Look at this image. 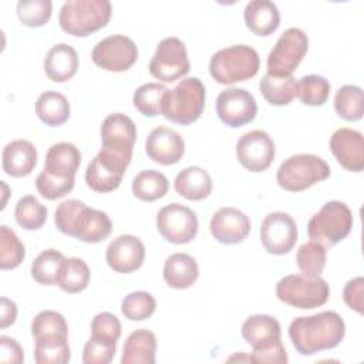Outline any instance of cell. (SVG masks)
Here are the masks:
<instances>
[{"label": "cell", "instance_id": "cell-1", "mask_svg": "<svg viewBox=\"0 0 364 364\" xmlns=\"http://www.w3.org/2000/svg\"><path fill=\"white\" fill-rule=\"evenodd\" d=\"M346 336V323L336 311L326 310L313 316L294 318L289 326V337L301 355H313L337 347Z\"/></svg>", "mask_w": 364, "mask_h": 364}, {"label": "cell", "instance_id": "cell-2", "mask_svg": "<svg viewBox=\"0 0 364 364\" xmlns=\"http://www.w3.org/2000/svg\"><path fill=\"white\" fill-rule=\"evenodd\" d=\"M54 223L61 233L84 243L102 242L112 230V222L105 212L88 208L78 199L61 202L55 209Z\"/></svg>", "mask_w": 364, "mask_h": 364}, {"label": "cell", "instance_id": "cell-3", "mask_svg": "<svg viewBox=\"0 0 364 364\" xmlns=\"http://www.w3.org/2000/svg\"><path fill=\"white\" fill-rule=\"evenodd\" d=\"M260 67L257 51L246 44H235L218 50L209 61L212 78L222 84L230 85L255 77Z\"/></svg>", "mask_w": 364, "mask_h": 364}, {"label": "cell", "instance_id": "cell-4", "mask_svg": "<svg viewBox=\"0 0 364 364\" xmlns=\"http://www.w3.org/2000/svg\"><path fill=\"white\" fill-rule=\"evenodd\" d=\"M111 14L108 0H67L60 9L58 24L74 37H87L105 27Z\"/></svg>", "mask_w": 364, "mask_h": 364}, {"label": "cell", "instance_id": "cell-5", "mask_svg": "<svg viewBox=\"0 0 364 364\" xmlns=\"http://www.w3.org/2000/svg\"><path fill=\"white\" fill-rule=\"evenodd\" d=\"M206 90L198 77L181 80L173 90H168L161 108V115L175 124L189 125L203 112Z\"/></svg>", "mask_w": 364, "mask_h": 364}, {"label": "cell", "instance_id": "cell-6", "mask_svg": "<svg viewBox=\"0 0 364 364\" xmlns=\"http://www.w3.org/2000/svg\"><path fill=\"white\" fill-rule=\"evenodd\" d=\"M132 148L101 146L85 169V182L95 192L107 193L115 191L131 162Z\"/></svg>", "mask_w": 364, "mask_h": 364}, {"label": "cell", "instance_id": "cell-7", "mask_svg": "<svg viewBox=\"0 0 364 364\" xmlns=\"http://www.w3.org/2000/svg\"><path fill=\"white\" fill-rule=\"evenodd\" d=\"M353 223V213L344 202L328 200L310 218L307 233L311 240L331 247L348 236Z\"/></svg>", "mask_w": 364, "mask_h": 364}, {"label": "cell", "instance_id": "cell-8", "mask_svg": "<svg viewBox=\"0 0 364 364\" xmlns=\"http://www.w3.org/2000/svg\"><path fill=\"white\" fill-rule=\"evenodd\" d=\"M328 176V164L314 154L291 155L280 164L276 172L279 186L289 192L309 189L317 182L326 181Z\"/></svg>", "mask_w": 364, "mask_h": 364}, {"label": "cell", "instance_id": "cell-9", "mask_svg": "<svg viewBox=\"0 0 364 364\" xmlns=\"http://www.w3.org/2000/svg\"><path fill=\"white\" fill-rule=\"evenodd\" d=\"M276 296L284 304L310 310L323 306L328 300L330 286L320 276L310 277L306 274H289L277 282Z\"/></svg>", "mask_w": 364, "mask_h": 364}, {"label": "cell", "instance_id": "cell-10", "mask_svg": "<svg viewBox=\"0 0 364 364\" xmlns=\"http://www.w3.org/2000/svg\"><path fill=\"white\" fill-rule=\"evenodd\" d=\"M309 50V37L299 27H289L280 34L267 55V74L289 77L299 67Z\"/></svg>", "mask_w": 364, "mask_h": 364}, {"label": "cell", "instance_id": "cell-11", "mask_svg": "<svg viewBox=\"0 0 364 364\" xmlns=\"http://www.w3.org/2000/svg\"><path fill=\"white\" fill-rule=\"evenodd\" d=\"M148 68L154 78L164 82H173L186 75L191 70V63L183 41L178 37H166L161 40Z\"/></svg>", "mask_w": 364, "mask_h": 364}, {"label": "cell", "instance_id": "cell-12", "mask_svg": "<svg viewBox=\"0 0 364 364\" xmlns=\"http://www.w3.org/2000/svg\"><path fill=\"white\" fill-rule=\"evenodd\" d=\"M199 228L196 213L178 202H172L159 209L156 215V229L169 243L185 245L196 237Z\"/></svg>", "mask_w": 364, "mask_h": 364}, {"label": "cell", "instance_id": "cell-13", "mask_svg": "<svg viewBox=\"0 0 364 364\" xmlns=\"http://www.w3.org/2000/svg\"><path fill=\"white\" fill-rule=\"evenodd\" d=\"M91 58L95 65L105 71L122 73L135 64L138 47L132 38L122 34H112L94 46Z\"/></svg>", "mask_w": 364, "mask_h": 364}, {"label": "cell", "instance_id": "cell-14", "mask_svg": "<svg viewBox=\"0 0 364 364\" xmlns=\"http://www.w3.org/2000/svg\"><path fill=\"white\" fill-rule=\"evenodd\" d=\"M299 237L294 219L286 212H272L260 225V240L267 253L282 256L289 253Z\"/></svg>", "mask_w": 364, "mask_h": 364}, {"label": "cell", "instance_id": "cell-15", "mask_svg": "<svg viewBox=\"0 0 364 364\" xmlns=\"http://www.w3.org/2000/svg\"><path fill=\"white\" fill-rule=\"evenodd\" d=\"M215 109L219 119L230 127L239 128L256 118L257 104L255 97L245 88H226L223 90L215 102Z\"/></svg>", "mask_w": 364, "mask_h": 364}, {"label": "cell", "instance_id": "cell-16", "mask_svg": "<svg viewBox=\"0 0 364 364\" xmlns=\"http://www.w3.org/2000/svg\"><path fill=\"white\" fill-rule=\"evenodd\" d=\"M276 155L272 136L263 129H253L243 134L236 142V156L240 165L250 172L266 171Z\"/></svg>", "mask_w": 364, "mask_h": 364}, {"label": "cell", "instance_id": "cell-17", "mask_svg": "<svg viewBox=\"0 0 364 364\" xmlns=\"http://www.w3.org/2000/svg\"><path fill=\"white\" fill-rule=\"evenodd\" d=\"M252 223L246 213L233 206L218 209L210 219L209 230L212 236L223 245H236L245 240L250 232Z\"/></svg>", "mask_w": 364, "mask_h": 364}, {"label": "cell", "instance_id": "cell-18", "mask_svg": "<svg viewBox=\"0 0 364 364\" xmlns=\"http://www.w3.org/2000/svg\"><path fill=\"white\" fill-rule=\"evenodd\" d=\"M107 264L117 273H132L145 260V246L134 235H119L109 242L105 250Z\"/></svg>", "mask_w": 364, "mask_h": 364}, {"label": "cell", "instance_id": "cell-19", "mask_svg": "<svg viewBox=\"0 0 364 364\" xmlns=\"http://www.w3.org/2000/svg\"><path fill=\"white\" fill-rule=\"evenodd\" d=\"M145 152L149 159L159 165H173L185 154V141L175 129L161 125L146 136Z\"/></svg>", "mask_w": 364, "mask_h": 364}, {"label": "cell", "instance_id": "cell-20", "mask_svg": "<svg viewBox=\"0 0 364 364\" xmlns=\"http://www.w3.org/2000/svg\"><path fill=\"white\" fill-rule=\"evenodd\" d=\"M330 151L344 169L351 172L364 169V141L360 131L338 128L330 136Z\"/></svg>", "mask_w": 364, "mask_h": 364}, {"label": "cell", "instance_id": "cell-21", "mask_svg": "<svg viewBox=\"0 0 364 364\" xmlns=\"http://www.w3.org/2000/svg\"><path fill=\"white\" fill-rule=\"evenodd\" d=\"M37 165V149L27 139H14L3 148V171L13 178L27 176Z\"/></svg>", "mask_w": 364, "mask_h": 364}, {"label": "cell", "instance_id": "cell-22", "mask_svg": "<svg viewBox=\"0 0 364 364\" xmlns=\"http://www.w3.org/2000/svg\"><path fill=\"white\" fill-rule=\"evenodd\" d=\"M78 70V54L65 43L53 46L44 57V73L54 82L71 80Z\"/></svg>", "mask_w": 364, "mask_h": 364}, {"label": "cell", "instance_id": "cell-23", "mask_svg": "<svg viewBox=\"0 0 364 364\" xmlns=\"http://www.w3.org/2000/svg\"><path fill=\"white\" fill-rule=\"evenodd\" d=\"M243 18L246 27L256 36L266 37L274 33L280 24L277 6L270 0H252L245 6Z\"/></svg>", "mask_w": 364, "mask_h": 364}, {"label": "cell", "instance_id": "cell-24", "mask_svg": "<svg viewBox=\"0 0 364 364\" xmlns=\"http://www.w3.org/2000/svg\"><path fill=\"white\" fill-rule=\"evenodd\" d=\"M162 276L169 287L183 290L191 287L198 280L199 267L191 255L176 252L166 257Z\"/></svg>", "mask_w": 364, "mask_h": 364}, {"label": "cell", "instance_id": "cell-25", "mask_svg": "<svg viewBox=\"0 0 364 364\" xmlns=\"http://www.w3.org/2000/svg\"><path fill=\"white\" fill-rule=\"evenodd\" d=\"M101 142L102 146L109 148H134L136 139V127L134 121L122 114H109L101 124Z\"/></svg>", "mask_w": 364, "mask_h": 364}, {"label": "cell", "instance_id": "cell-26", "mask_svg": "<svg viewBox=\"0 0 364 364\" xmlns=\"http://www.w3.org/2000/svg\"><path fill=\"white\" fill-rule=\"evenodd\" d=\"M80 164L81 152L74 144L57 142L48 148L43 169L57 176L75 178Z\"/></svg>", "mask_w": 364, "mask_h": 364}, {"label": "cell", "instance_id": "cell-27", "mask_svg": "<svg viewBox=\"0 0 364 364\" xmlns=\"http://www.w3.org/2000/svg\"><path fill=\"white\" fill-rule=\"evenodd\" d=\"M173 188L178 195L188 200H202L212 192V178L200 166H186L175 176Z\"/></svg>", "mask_w": 364, "mask_h": 364}, {"label": "cell", "instance_id": "cell-28", "mask_svg": "<svg viewBox=\"0 0 364 364\" xmlns=\"http://www.w3.org/2000/svg\"><path fill=\"white\" fill-rule=\"evenodd\" d=\"M156 337L146 328L132 331L124 344L121 364H154Z\"/></svg>", "mask_w": 364, "mask_h": 364}, {"label": "cell", "instance_id": "cell-29", "mask_svg": "<svg viewBox=\"0 0 364 364\" xmlns=\"http://www.w3.org/2000/svg\"><path fill=\"white\" fill-rule=\"evenodd\" d=\"M242 336L252 348L262 347L279 340L282 336V327L280 323L269 314H253L243 321Z\"/></svg>", "mask_w": 364, "mask_h": 364}, {"label": "cell", "instance_id": "cell-30", "mask_svg": "<svg viewBox=\"0 0 364 364\" xmlns=\"http://www.w3.org/2000/svg\"><path fill=\"white\" fill-rule=\"evenodd\" d=\"M70 102L58 91H44L36 101V114L48 127H60L70 118Z\"/></svg>", "mask_w": 364, "mask_h": 364}, {"label": "cell", "instance_id": "cell-31", "mask_svg": "<svg viewBox=\"0 0 364 364\" xmlns=\"http://www.w3.org/2000/svg\"><path fill=\"white\" fill-rule=\"evenodd\" d=\"M90 276V269L82 259L65 257L60 266L55 284L65 293L74 294L87 289Z\"/></svg>", "mask_w": 364, "mask_h": 364}, {"label": "cell", "instance_id": "cell-32", "mask_svg": "<svg viewBox=\"0 0 364 364\" xmlns=\"http://www.w3.org/2000/svg\"><path fill=\"white\" fill-rule=\"evenodd\" d=\"M259 90L269 104L282 107L297 97V81L293 75L273 77L266 73L259 82Z\"/></svg>", "mask_w": 364, "mask_h": 364}, {"label": "cell", "instance_id": "cell-33", "mask_svg": "<svg viewBox=\"0 0 364 364\" xmlns=\"http://www.w3.org/2000/svg\"><path fill=\"white\" fill-rule=\"evenodd\" d=\"M168 178L155 169H145L135 175L132 181V193L142 202H154L168 193Z\"/></svg>", "mask_w": 364, "mask_h": 364}, {"label": "cell", "instance_id": "cell-34", "mask_svg": "<svg viewBox=\"0 0 364 364\" xmlns=\"http://www.w3.org/2000/svg\"><path fill=\"white\" fill-rule=\"evenodd\" d=\"M34 361L37 364H67L71 358L65 336H47L34 340Z\"/></svg>", "mask_w": 364, "mask_h": 364}, {"label": "cell", "instance_id": "cell-35", "mask_svg": "<svg viewBox=\"0 0 364 364\" xmlns=\"http://www.w3.org/2000/svg\"><path fill=\"white\" fill-rule=\"evenodd\" d=\"M334 109L346 121L363 118V90L358 85L347 84L337 90L334 95Z\"/></svg>", "mask_w": 364, "mask_h": 364}, {"label": "cell", "instance_id": "cell-36", "mask_svg": "<svg viewBox=\"0 0 364 364\" xmlns=\"http://www.w3.org/2000/svg\"><path fill=\"white\" fill-rule=\"evenodd\" d=\"M47 208L33 195H26L18 199L14 208V218L18 226L26 230H38L47 220Z\"/></svg>", "mask_w": 364, "mask_h": 364}, {"label": "cell", "instance_id": "cell-37", "mask_svg": "<svg viewBox=\"0 0 364 364\" xmlns=\"http://www.w3.org/2000/svg\"><path fill=\"white\" fill-rule=\"evenodd\" d=\"M296 262L300 272L310 277H317L323 273L327 262V247L316 240H309L297 249Z\"/></svg>", "mask_w": 364, "mask_h": 364}, {"label": "cell", "instance_id": "cell-38", "mask_svg": "<svg viewBox=\"0 0 364 364\" xmlns=\"http://www.w3.org/2000/svg\"><path fill=\"white\" fill-rule=\"evenodd\" d=\"M168 88L159 82H146L139 85L132 97L136 111L145 117H156L161 114L162 101Z\"/></svg>", "mask_w": 364, "mask_h": 364}, {"label": "cell", "instance_id": "cell-39", "mask_svg": "<svg viewBox=\"0 0 364 364\" xmlns=\"http://www.w3.org/2000/svg\"><path fill=\"white\" fill-rule=\"evenodd\" d=\"M64 259V255L55 249L43 250L31 263V277L44 286L55 284L57 274Z\"/></svg>", "mask_w": 364, "mask_h": 364}, {"label": "cell", "instance_id": "cell-40", "mask_svg": "<svg viewBox=\"0 0 364 364\" xmlns=\"http://www.w3.org/2000/svg\"><path fill=\"white\" fill-rule=\"evenodd\" d=\"M330 82L318 74H309L297 81V97L304 105H323L330 95Z\"/></svg>", "mask_w": 364, "mask_h": 364}, {"label": "cell", "instance_id": "cell-41", "mask_svg": "<svg viewBox=\"0 0 364 364\" xmlns=\"http://www.w3.org/2000/svg\"><path fill=\"white\" fill-rule=\"evenodd\" d=\"M26 257V247L18 236L6 225L0 226V267L11 270L21 264Z\"/></svg>", "mask_w": 364, "mask_h": 364}, {"label": "cell", "instance_id": "cell-42", "mask_svg": "<svg viewBox=\"0 0 364 364\" xmlns=\"http://www.w3.org/2000/svg\"><path fill=\"white\" fill-rule=\"evenodd\" d=\"M156 310L155 297L144 290L127 294L121 301V311L131 321H142L149 318Z\"/></svg>", "mask_w": 364, "mask_h": 364}, {"label": "cell", "instance_id": "cell-43", "mask_svg": "<svg viewBox=\"0 0 364 364\" xmlns=\"http://www.w3.org/2000/svg\"><path fill=\"white\" fill-rule=\"evenodd\" d=\"M31 336L34 340L47 336L68 337V326L61 313L54 310H43L31 321Z\"/></svg>", "mask_w": 364, "mask_h": 364}, {"label": "cell", "instance_id": "cell-44", "mask_svg": "<svg viewBox=\"0 0 364 364\" xmlns=\"http://www.w3.org/2000/svg\"><path fill=\"white\" fill-rule=\"evenodd\" d=\"M53 3L50 0H20L16 7L17 17L27 27H41L51 17Z\"/></svg>", "mask_w": 364, "mask_h": 364}, {"label": "cell", "instance_id": "cell-45", "mask_svg": "<svg viewBox=\"0 0 364 364\" xmlns=\"http://www.w3.org/2000/svg\"><path fill=\"white\" fill-rule=\"evenodd\" d=\"M74 183L75 178L57 176L44 169L36 178V188L38 193L48 200H55L65 196L73 191Z\"/></svg>", "mask_w": 364, "mask_h": 364}, {"label": "cell", "instance_id": "cell-46", "mask_svg": "<svg viewBox=\"0 0 364 364\" xmlns=\"http://www.w3.org/2000/svg\"><path fill=\"white\" fill-rule=\"evenodd\" d=\"M91 337L117 344L121 337V323L118 317L108 311L95 314L91 321Z\"/></svg>", "mask_w": 364, "mask_h": 364}, {"label": "cell", "instance_id": "cell-47", "mask_svg": "<svg viewBox=\"0 0 364 364\" xmlns=\"http://www.w3.org/2000/svg\"><path fill=\"white\" fill-rule=\"evenodd\" d=\"M115 351H117V344L90 337L82 350V363L84 364H108L112 361Z\"/></svg>", "mask_w": 364, "mask_h": 364}, {"label": "cell", "instance_id": "cell-48", "mask_svg": "<svg viewBox=\"0 0 364 364\" xmlns=\"http://www.w3.org/2000/svg\"><path fill=\"white\" fill-rule=\"evenodd\" d=\"M249 360L255 364H286L289 361L286 348L280 338L266 346L252 348Z\"/></svg>", "mask_w": 364, "mask_h": 364}, {"label": "cell", "instance_id": "cell-49", "mask_svg": "<svg viewBox=\"0 0 364 364\" xmlns=\"http://www.w3.org/2000/svg\"><path fill=\"white\" fill-rule=\"evenodd\" d=\"M364 279L361 276H357L354 279H350L344 289H343V300L344 303L358 314H363L364 307Z\"/></svg>", "mask_w": 364, "mask_h": 364}, {"label": "cell", "instance_id": "cell-50", "mask_svg": "<svg viewBox=\"0 0 364 364\" xmlns=\"http://www.w3.org/2000/svg\"><path fill=\"white\" fill-rule=\"evenodd\" d=\"M24 360V351L17 340L1 336L0 337V361L1 363H11L20 364Z\"/></svg>", "mask_w": 364, "mask_h": 364}, {"label": "cell", "instance_id": "cell-51", "mask_svg": "<svg viewBox=\"0 0 364 364\" xmlns=\"http://www.w3.org/2000/svg\"><path fill=\"white\" fill-rule=\"evenodd\" d=\"M17 317V306L7 297L0 299V327L7 328L14 324Z\"/></svg>", "mask_w": 364, "mask_h": 364}, {"label": "cell", "instance_id": "cell-52", "mask_svg": "<svg viewBox=\"0 0 364 364\" xmlns=\"http://www.w3.org/2000/svg\"><path fill=\"white\" fill-rule=\"evenodd\" d=\"M1 186L4 188V202L1 203V209H4V206H6V195H7V189H9V188H7V185L4 183V181H1Z\"/></svg>", "mask_w": 364, "mask_h": 364}]
</instances>
